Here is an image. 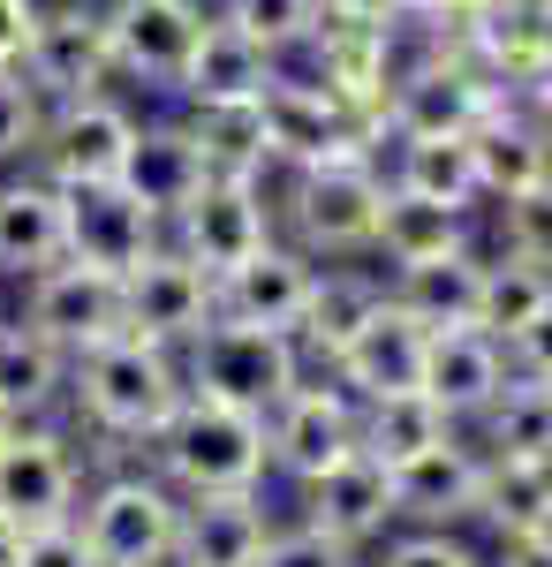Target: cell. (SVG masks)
<instances>
[{
    "label": "cell",
    "mask_w": 552,
    "mask_h": 567,
    "mask_svg": "<svg viewBox=\"0 0 552 567\" xmlns=\"http://www.w3.org/2000/svg\"><path fill=\"white\" fill-rule=\"evenodd\" d=\"M182 355L160 341L114 333L99 349L69 355V401L84 416L91 439H106V454H152V439L167 432V416L182 409Z\"/></svg>",
    "instance_id": "6da1fadb"
},
{
    "label": "cell",
    "mask_w": 552,
    "mask_h": 567,
    "mask_svg": "<svg viewBox=\"0 0 552 567\" xmlns=\"http://www.w3.org/2000/svg\"><path fill=\"white\" fill-rule=\"evenodd\" d=\"M152 470L182 492V499H213V492H257L273 470L265 446V416L227 409L205 393H182V409L167 416V432L152 439Z\"/></svg>",
    "instance_id": "7a4b0ae2"
},
{
    "label": "cell",
    "mask_w": 552,
    "mask_h": 567,
    "mask_svg": "<svg viewBox=\"0 0 552 567\" xmlns=\"http://www.w3.org/2000/svg\"><path fill=\"white\" fill-rule=\"evenodd\" d=\"M273 213L288 219V243L303 258H364L386 213V159L356 152V159H326L288 175V189L273 197Z\"/></svg>",
    "instance_id": "3957f363"
},
{
    "label": "cell",
    "mask_w": 552,
    "mask_h": 567,
    "mask_svg": "<svg viewBox=\"0 0 552 567\" xmlns=\"http://www.w3.org/2000/svg\"><path fill=\"white\" fill-rule=\"evenodd\" d=\"M91 560L99 567H174V537H182V492L144 462H114L106 477L84 484L76 507Z\"/></svg>",
    "instance_id": "277c9868"
},
{
    "label": "cell",
    "mask_w": 552,
    "mask_h": 567,
    "mask_svg": "<svg viewBox=\"0 0 552 567\" xmlns=\"http://www.w3.org/2000/svg\"><path fill=\"white\" fill-rule=\"evenodd\" d=\"M182 386L205 393V401H227V409H251V416H273L303 386V341L296 333H273V326L213 318L182 349Z\"/></svg>",
    "instance_id": "5b68a950"
},
{
    "label": "cell",
    "mask_w": 552,
    "mask_h": 567,
    "mask_svg": "<svg viewBox=\"0 0 552 567\" xmlns=\"http://www.w3.org/2000/svg\"><path fill=\"white\" fill-rule=\"evenodd\" d=\"M492 106H508V91L492 84L469 53L439 45V53L401 61L393 99H386V136H477V122Z\"/></svg>",
    "instance_id": "8992f818"
},
{
    "label": "cell",
    "mask_w": 552,
    "mask_h": 567,
    "mask_svg": "<svg viewBox=\"0 0 552 567\" xmlns=\"http://www.w3.org/2000/svg\"><path fill=\"white\" fill-rule=\"evenodd\" d=\"M167 243L182 250L190 265L205 272H235L251 265L265 243H280V213H273V182H235V175H213L182 213L167 219Z\"/></svg>",
    "instance_id": "52a82bcc"
},
{
    "label": "cell",
    "mask_w": 552,
    "mask_h": 567,
    "mask_svg": "<svg viewBox=\"0 0 552 567\" xmlns=\"http://www.w3.org/2000/svg\"><path fill=\"white\" fill-rule=\"evenodd\" d=\"M16 69L31 76V91H39L45 106L99 99V91L114 84V45H106V16H99V0H53V8H39L31 45H23Z\"/></svg>",
    "instance_id": "ba28073f"
},
{
    "label": "cell",
    "mask_w": 552,
    "mask_h": 567,
    "mask_svg": "<svg viewBox=\"0 0 552 567\" xmlns=\"http://www.w3.org/2000/svg\"><path fill=\"white\" fill-rule=\"evenodd\" d=\"M136 114H129L114 91L99 99H69V106H45L39 152H31V175H45L53 189H76V182H122V159L136 144Z\"/></svg>",
    "instance_id": "9c48e42d"
},
{
    "label": "cell",
    "mask_w": 552,
    "mask_h": 567,
    "mask_svg": "<svg viewBox=\"0 0 552 567\" xmlns=\"http://www.w3.org/2000/svg\"><path fill=\"white\" fill-rule=\"evenodd\" d=\"M23 326H39L61 355H84V349H99V341L129 333L122 280L99 272V265H76V258L45 265V272L23 280Z\"/></svg>",
    "instance_id": "30bf717a"
},
{
    "label": "cell",
    "mask_w": 552,
    "mask_h": 567,
    "mask_svg": "<svg viewBox=\"0 0 552 567\" xmlns=\"http://www.w3.org/2000/svg\"><path fill=\"white\" fill-rule=\"evenodd\" d=\"M84 507V462L53 424H23L0 446V515L16 529H53L76 523Z\"/></svg>",
    "instance_id": "8fae6325"
},
{
    "label": "cell",
    "mask_w": 552,
    "mask_h": 567,
    "mask_svg": "<svg viewBox=\"0 0 552 567\" xmlns=\"http://www.w3.org/2000/svg\"><path fill=\"white\" fill-rule=\"evenodd\" d=\"M61 219H69V258L99 265L114 280H129L136 265L167 243V219L144 213L122 182H76V189H61Z\"/></svg>",
    "instance_id": "7c38bea8"
},
{
    "label": "cell",
    "mask_w": 552,
    "mask_h": 567,
    "mask_svg": "<svg viewBox=\"0 0 552 567\" xmlns=\"http://www.w3.org/2000/svg\"><path fill=\"white\" fill-rule=\"evenodd\" d=\"M122 303H129V333H136V341H160V349H174V355L219 318L213 310V272L190 265L174 243H160V250L122 280Z\"/></svg>",
    "instance_id": "4fadbf2b"
},
{
    "label": "cell",
    "mask_w": 552,
    "mask_h": 567,
    "mask_svg": "<svg viewBox=\"0 0 552 567\" xmlns=\"http://www.w3.org/2000/svg\"><path fill=\"white\" fill-rule=\"evenodd\" d=\"M265 446H273V470L280 477H296V484H310V477H326L334 462H348L364 439H356V393L348 386H334V379H303L273 416H265Z\"/></svg>",
    "instance_id": "5bb4252c"
},
{
    "label": "cell",
    "mask_w": 552,
    "mask_h": 567,
    "mask_svg": "<svg viewBox=\"0 0 552 567\" xmlns=\"http://www.w3.org/2000/svg\"><path fill=\"white\" fill-rule=\"evenodd\" d=\"M106 16V45H114V76L136 84H182L197 31H205V8L197 0H99Z\"/></svg>",
    "instance_id": "9a60e30c"
},
{
    "label": "cell",
    "mask_w": 552,
    "mask_h": 567,
    "mask_svg": "<svg viewBox=\"0 0 552 567\" xmlns=\"http://www.w3.org/2000/svg\"><path fill=\"white\" fill-rule=\"evenodd\" d=\"M257 122H265L273 167H288V175L326 167V159H356V152H379L371 136L340 114V99H326L318 84H296V76H280V84L257 99Z\"/></svg>",
    "instance_id": "2e32d148"
},
{
    "label": "cell",
    "mask_w": 552,
    "mask_h": 567,
    "mask_svg": "<svg viewBox=\"0 0 552 567\" xmlns=\"http://www.w3.org/2000/svg\"><path fill=\"white\" fill-rule=\"evenodd\" d=\"M425 349H431V333H425V326H417L401 303H393V296H386V303L334 349L326 379H334V386H348L356 401L417 393V386H425Z\"/></svg>",
    "instance_id": "e0dca14e"
},
{
    "label": "cell",
    "mask_w": 552,
    "mask_h": 567,
    "mask_svg": "<svg viewBox=\"0 0 552 567\" xmlns=\"http://www.w3.org/2000/svg\"><path fill=\"white\" fill-rule=\"evenodd\" d=\"M477 507H484V446H469L462 432L393 470V523L401 529H454L477 523Z\"/></svg>",
    "instance_id": "ac0fdd59"
},
{
    "label": "cell",
    "mask_w": 552,
    "mask_h": 567,
    "mask_svg": "<svg viewBox=\"0 0 552 567\" xmlns=\"http://www.w3.org/2000/svg\"><path fill=\"white\" fill-rule=\"evenodd\" d=\"M318 288V258H303L296 243H265L251 265L219 272L213 280V310L235 326H273V333H296L303 303Z\"/></svg>",
    "instance_id": "d6986e66"
},
{
    "label": "cell",
    "mask_w": 552,
    "mask_h": 567,
    "mask_svg": "<svg viewBox=\"0 0 552 567\" xmlns=\"http://www.w3.org/2000/svg\"><path fill=\"white\" fill-rule=\"evenodd\" d=\"M303 492V515L296 523H310V529H326V537H340V545H379L386 529H393V470L386 462H371L364 446L348 454V462H334L326 477H310V484H296Z\"/></svg>",
    "instance_id": "ffe728a7"
},
{
    "label": "cell",
    "mask_w": 552,
    "mask_h": 567,
    "mask_svg": "<svg viewBox=\"0 0 552 567\" xmlns=\"http://www.w3.org/2000/svg\"><path fill=\"white\" fill-rule=\"evenodd\" d=\"M273 507L265 492H213V499H182V537L174 567H257L273 545Z\"/></svg>",
    "instance_id": "44dd1931"
},
{
    "label": "cell",
    "mask_w": 552,
    "mask_h": 567,
    "mask_svg": "<svg viewBox=\"0 0 552 567\" xmlns=\"http://www.w3.org/2000/svg\"><path fill=\"white\" fill-rule=\"evenodd\" d=\"M273 84H280V61H273L243 23L205 16L197 53H190V69H182V84H174V91H182L190 106H257Z\"/></svg>",
    "instance_id": "7402d4cb"
},
{
    "label": "cell",
    "mask_w": 552,
    "mask_h": 567,
    "mask_svg": "<svg viewBox=\"0 0 552 567\" xmlns=\"http://www.w3.org/2000/svg\"><path fill=\"white\" fill-rule=\"evenodd\" d=\"M508 349L492 341V333H477V326H447V333H431L425 349V393L454 416V424H477L500 393H508Z\"/></svg>",
    "instance_id": "603a6c76"
},
{
    "label": "cell",
    "mask_w": 552,
    "mask_h": 567,
    "mask_svg": "<svg viewBox=\"0 0 552 567\" xmlns=\"http://www.w3.org/2000/svg\"><path fill=\"white\" fill-rule=\"evenodd\" d=\"M205 182H213L205 175V152H197V136L182 130V122H144L136 130V144H129V159H122V189L144 213L174 219Z\"/></svg>",
    "instance_id": "cb8c5ba5"
},
{
    "label": "cell",
    "mask_w": 552,
    "mask_h": 567,
    "mask_svg": "<svg viewBox=\"0 0 552 567\" xmlns=\"http://www.w3.org/2000/svg\"><path fill=\"white\" fill-rule=\"evenodd\" d=\"M69 258V219H61V189L45 175H23L0 182V272L8 280H31L45 265Z\"/></svg>",
    "instance_id": "d4e9b609"
},
{
    "label": "cell",
    "mask_w": 552,
    "mask_h": 567,
    "mask_svg": "<svg viewBox=\"0 0 552 567\" xmlns=\"http://www.w3.org/2000/svg\"><path fill=\"white\" fill-rule=\"evenodd\" d=\"M386 144H393V167H386L393 189H409L425 205H447V213L484 205V175H477L469 136H386Z\"/></svg>",
    "instance_id": "484cf974"
},
{
    "label": "cell",
    "mask_w": 552,
    "mask_h": 567,
    "mask_svg": "<svg viewBox=\"0 0 552 567\" xmlns=\"http://www.w3.org/2000/svg\"><path fill=\"white\" fill-rule=\"evenodd\" d=\"M386 296L409 310L425 333H447V326H477V296H484V258L477 250H454V258L431 265H393L386 272Z\"/></svg>",
    "instance_id": "4316f807"
},
{
    "label": "cell",
    "mask_w": 552,
    "mask_h": 567,
    "mask_svg": "<svg viewBox=\"0 0 552 567\" xmlns=\"http://www.w3.org/2000/svg\"><path fill=\"white\" fill-rule=\"evenodd\" d=\"M69 401V355L45 341L39 326L0 318V409L16 424H45Z\"/></svg>",
    "instance_id": "83f0119b"
},
{
    "label": "cell",
    "mask_w": 552,
    "mask_h": 567,
    "mask_svg": "<svg viewBox=\"0 0 552 567\" xmlns=\"http://www.w3.org/2000/svg\"><path fill=\"white\" fill-rule=\"evenodd\" d=\"M462 432L425 386L417 393H386V401H356V439H364V454L386 462V470H401V462H417L431 446H447V439Z\"/></svg>",
    "instance_id": "f1b7e54d"
},
{
    "label": "cell",
    "mask_w": 552,
    "mask_h": 567,
    "mask_svg": "<svg viewBox=\"0 0 552 567\" xmlns=\"http://www.w3.org/2000/svg\"><path fill=\"white\" fill-rule=\"evenodd\" d=\"M386 303V272H364V265H318V288H310V303H303V326L296 341L303 355H318V363H334V349Z\"/></svg>",
    "instance_id": "f546056e"
},
{
    "label": "cell",
    "mask_w": 552,
    "mask_h": 567,
    "mask_svg": "<svg viewBox=\"0 0 552 567\" xmlns=\"http://www.w3.org/2000/svg\"><path fill=\"white\" fill-rule=\"evenodd\" d=\"M469 152H477V175H484V197H492V205L552 175V144L530 130V114H522L514 99H508V106H492V114L477 122Z\"/></svg>",
    "instance_id": "4dcf8cb0"
},
{
    "label": "cell",
    "mask_w": 552,
    "mask_h": 567,
    "mask_svg": "<svg viewBox=\"0 0 552 567\" xmlns=\"http://www.w3.org/2000/svg\"><path fill=\"white\" fill-rule=\"evenodd\" d=\"M371 250L393 265H431V258H454L469 250V213H447V205H425V197H409V189H393L386 182V213H379V235H371Z\"/></svg>",
    "instance_id": "1f68e13d"
},
{
    "label": "cell",
    "mask_w": 552,
    "mask_h": 567,
    "mask_svg": "<svg viewBox=\"0 0 552 567\" xmlns=\"http://www.w3.org/2000/svg\"><path fill=\"white\" fill-rule=\"evenodd\" d=\"M477 523H492L500 537L552 529V462H530V454H484V507H477Z\"/></svg>",
    "instance_id": "d6a6232c"
},
{
    "label": "cell",
    "mask_w": 552,
    "mask_h": 567,
    "mask_svg": "<svg viewBox=\"0 0 552 567\" xmlns=\"http://www.w3.org/2000/svg\"><path fill=\"white\" fill-rule=\"evenodd\" d=\"M182 130L197 136L205 175H235V182H265V175H273V152H265V122H257V106H190Z\"/></svg>",
    "instance_id": "836d02e7"
},
{
    "label": "cell",
    "mask_w": 552,
    "mask_h": 567,
    "mask_svg": "<svg viewBox=\"0 0 552 567\" xmlns=\"http://www.w3.org/2000/svg\"><path fill=\"white\" fill-rule=\"evenodd\" d=\"M552 303V272H538V265L522 258H484V296H477V333H492L500 349H508L514 333L538 318V310Z\"/></svg>",
    "instance_id": "e575fe53"
},
{
    "label": "cell",
    "mask_w": 552,
    "mask_h": 567,
    "mask_svg": "<svg viewBox=\"0 0 552 567\" xmlns=\"http://www.w3.org/2000/svg\"><path fill=\"white\" fill-rule=\"evenodd\" d=\"M477 424H484V454H530V462H552V386L508 379V393H500Z\"/></svg>",
    "instance_id": "d590c367"
},
{
    "label": "cell",
    "mask_w": 552,
    "mask_h": 567,
    "mask_svg": "<svg viewBox=\"0 0 552 567\" xmlns=\"http://www.w3.org/2000/svg\"><path fill=\"white\" fill-rule=\"evenodd\" d=\"M219 16H227V23H243L273 61H288V53H303V45L318 39L326 0H219Z\"/></svg>",
    "instance_id": "8d00e7d4"
},
{
    "label": "cell",
    "mask_w": 552,
    "mask_h": 567,
    "mask_svg": "<svg viewBox=\"0 0 552 567\" xmlns=\"http://www.w3.org/2000/svg\"><path fill=\"white\" fill-rule=\"evenodd\" d=\"M500 250L538 265V272H552V175L514 189V197H500Z\"/></svg>",
    "instance_id": "74e56055"
},
{
    "label": "cell",
    "mask_w": 552,
    "mask_h": 567,
    "mask_svg": "<svg viewBox=\"0 0 552 567\" xmlns=\"http://www.w3.org/2000/svg\"><path fill=\"white\" fill-rule=\"evenodd\" d=\"M45 130V99L31 91L23 69H0V167H31Z\"/></svg>",
    "instance_id": "f35d334b"
},
{
    "label": "cell",
    "mask_w": 552,
    "mask_h": 567,
    "mask_svg": "<svg viewBox=\"0 0 552 567\" xmlns=\"http://www.w3.org/2000/svg\"><path fill=\"white\" fill-rule=\"evenodd\" d=\"M364 567H492V560L477 545H462L454 529H393Z\"/></svg>",
    "instance_id": "ab89813d"
},
{
    "label": "cell",
    "mask_w": 552,
    "mask_h": 567,
    "mask_svg": "<svg viewBox=\"0 0 552 567\" xmlns=\"http://www.w3.org/2000/svg\"><path fill=\"white\" fill-rule=\"evenodd\" d=\"M257 567H364V553L340 545V537H326V529H310V523H280Z\"/></svg>",
    "instance_id": "60d3db41"
},
{
    "label": "cell",
    "mask_w": 552,
    "mask_h": 567,
    "mask_svg": "<svg viewBox=\"0 0 552 567\" xmlns=\"http://www.w3.org/2000/svg\"><path fill=\"white\" fill-rule=\"evenodd\" d=\"M508 371H514V379H530V386H552V303L508 341Z\"/></svg>",
    "instance_id": "b9f144b4"
},
{
    "label": "cell",
    "mask_w": 552,
    "mask_h": 567,
    "mask_svg": "<svg viewBox=\"0 0 552 567\" xmlns=\"http://www.w3.org/2000/svg\"><path fill=\"white\" fill-rule=\"evenodd\" d=\"M16 567H99V560H91V545H84L76 523H53V529H31V537H23V560Z\"/></svg>",
    "instance_id": "7bdbcfd3"
},
{
    "label": "cell",
    "mask_w": 552,
    "mask_h": 567,
    "mask_svg": "<svg viewBox=\"0 0 552 567\" xmlns=\"http://www.w3.org/2000/svg\"><path fill=\"white\" fill-rule=\"evenodd\" d=\"M31 23H39V0H0V69H16V61H23Z\"/></svg>",
    "instance_id": "ee69618b"
},
{
    "label": "cell",
    "mask_w": 552,
    "mask_h": 567,
    "mask_svg": "<svg viewBox=\"0 0 552 567\" xmlns=\"http://www.w3.org/2000/svg\"><path fill=\"white\" fill-rule=\"evenodd\" d=\"M492 567H552V529H530V537H500Z\"/></svg>",
    "instance_id": "f6af8a7d"
},
{
    "label": "cell",
    "mask_w": 552,
    "mask_h": 567,
    "mask_svg": "<svg viewBox=\"0 0 552 567\" xmlns=\"http://www.w3.org/2000/svg\"><path fill=\"white\" fill-rule=\"evenodd\" d=\"M425 0H326V16H356V23H401L417 16Z\"/></svg>",
    "instance_id": "bcb514c9"
},
{
    "label": "cell",
    "mask_w": 552,
    "mask_h": 567,
    "mask_svg": "<svg viewBox=\"0 0 552 567\" xmlns=\"http://www.w3.org/2000/svg\"><path fill=\"white\" fill-rule=\"evenodd\" d=\"M514 106H522V114H530V130L552 144V69H545V76H538L530 91H514Z\"/></svg>",
    "instance_id": "7dc6e473"
},
{
    "label": "cell",
    "mask_w": 552,
    "mask_h": 567,
    "mask_svg": "<svg viewBox=\"0 0 552 567\" xmlns=\"http://www.w3.org/2000/svg\"><path fill=\"white\" fill-rule=\"evenodd\" d=\"M23 537H31V529H16L8 515H0V567H16V560H23Z\"/></svg>",
    "instance_id": "c3c4849f"
},
{
    "label": "cell",
    "mask_w": 552,
    "mask_h": 567,
    "mask_svg": "<svg viewBox=\"0 0 552 567\" xmlns=\"http://www.w3.org/2000/svg\"><path fill=\"white\" fill-rule=\"evenodd\" d=\"M500 8H522V16H538V23H552V0H500Z\"/></svg>",
    "instance_id": "681fc988"
},
{
    "label": "cell",
    "mask_w": 552,
    "mask_h": 567,
    "mask_svg": "<svg viewBox=\"0 0 552 567\" xmlns=\"http://www.w3.org/2000/svg\"><path fill=\"white\" fill-rule=\"evenodd\" d=\"M23 432V424H16V416H8V409H0V446H8V439Z\"/></svg>",
    "instance_id": "f907efd6"
}]
</instances>
